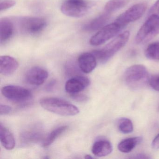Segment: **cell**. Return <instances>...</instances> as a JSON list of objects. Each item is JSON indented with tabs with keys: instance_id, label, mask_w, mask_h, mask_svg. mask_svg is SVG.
<instances>
[{
	"instance_id": "cell-7",
	"label": "cell",
	"mask_w": 159,
	"mask_h": 159,
	"mask_svg": "<svg viewBox=\"0 0 159 159\" xmlns=\"http://www.w3.org/2000/svg\"><path fill=\"white\" fill-rule=\"evenodd\" d=\"M147 8V4L144 2L134 4L119 16L115 22L122 28L139 19L146 11Z\"/></svg>"
},
{
	"instance_id": "cell-22",
	"label": "cell",
	"mask_w": 159,
	"mask_h": 159,
	"mask_svg": "<svg viewBox=\"0 0 159 159\" xmlns=\"http://www.w3.org/2000/svg\"><path fill=\"white\" fill-rule=\"evenodd\" d=\"M119 131L125 134L132 133L134 130V125L132 121L126 118H121L117 122Z\"/></svg>"
},
{
	"instance_id": "cell-2",
	"label": "cell",
	"mask_w": 159,
	"mask_h": 159,
	"mask_svg": "<svg viewBox=\"0 0 159 159\" xmlns=\"http://www.w3.org/2000/svg\"><path fill=\"white\" fill-rule=\"evenodd\" d=\"M130 35L129 31H124L118 35L104 48L101 50L94 51L93 53L96 57L97 60L101 63H106L125 46L129 40Z\"/></svg>"
},
{
	"instance_id": "cell-12",
	"label": "cell",
	"mask_w": 159,
	"mask_h": 159,
	"mask_svg": "<svg viewBox=\"0 0 159 159\" xmlns=\"http://www.w3.org/2000/svg\"><path fill=\"white\" fill-rule=\"evenodd\" d=\"M97 58L92 53H84L78 58V65L80 69L84 73H91L97 66Z\"/></svg>"
},
{
	"instance_id": "cell-25",
	"label": "cell",
	"mask_w": 159,
	"mask_h": 159,
	"mask_svg": "<svg viewBox=\"0 0 159 159\" xmlns=\"http://www.w3.org/2000/svg\"><path fill=\"white\" fill-rule=\"evenodd\" d=\"M16 4L15 0H3L0 2V11H5L14 6Z\"/></svg>"
},
{
	"instance_id": "cell-18",
	"label": "cell",
	"mask_w": 159,
	"mask_h": 159,
	"mask_svg": "<svg viewBox=\"0 0 159 159\" xmlns=\"http://www.w3.org/2000/svg\"><path fill=\"white\" fill-rule=\"evenodd\" d=\"M142 141L141 137L130 138L124 139L118 144V148L121 152L128 153L132 151Z\"/></svg>"
},
{
	"instance_id": "cell-29",
	"label": "cell",
	"mask_w": 159,
	"mask_h": 159,
	"mask_svg": "<svg viewBox=\"0 0 159 159\" xmlns=\"http://www.w3.org/2000/svg\"><path fill=\"white\" fill-rule=\"evenodd\" d=\"M57 84L56 80H52L45 86V89L47 92H52L54 89L55 86Z\"/></svg>"
},
{
	"instance_id": "cell-19",
	"label": "cell",
	"mask_w": 159,
	"mask_h": 159,
	"mask_svg": "<svg viewBox=\"0 0 159 159\" xmlns=\"http://www.w3.org/2000/svg\"><path fill=\"white\" fill-rule=\"evenodd\" d=\"M68 128V126L67 125H63L53 130L43 141V147L46 148L52 144L59 136L61 135L66 130H67Z\"/></svg>"
},
{
	"instance_id": "cell-15",
	"label": "cell",
	"mask_w": 159,
	"mask_h": 159,
	"mask_svg": "<svg viewBox=\"0 0 159 159\" xmlns=\"http://www.w3.org/2000/svg\"><path fill=\"white\" fill-rule=\"evenodd\" d=\"M13 24L8 18H2L0 20V42L1 44L9 40L14 33Z\"/></svg>"
},
{
	"instance_id": "cell-28",
	"label": "cell",
	"mask_w": 159,
	"mask_h": 159,
	"mask_svg": "<svg viewBox=\"0 0 159 159\" xmlns=\"http://www.w3.org/2000/svg\"><path fill=\"white\" fill-rule=\"evenodd\" d=\"M12 111L11 107L8 105H2L0 106V114L1 115H7L10 114Z\"/></svg>"
},
{
	"instance_id": "cell-20",
	"label": "cell",
	"mask_w": 159,
	"mask_h": 159,
	"mask_svg": "<svg viewBox=\"0 0 159 159\" xmlns=\"http://www.w3.org/2000/svg\"><path fill=\"white\" fill-rule=\"evenodd\" d=\"M128 2V0H110L105 5V12L111 14L123 8Z\"/></svg>"
},
{
	"instance_id": "cell-11",
	"label": "cell",
	"mask_w": 159,
	"mask_h": 159,
	"mask_svg": "<svg viewBox=\"0 0 159 159\" xmlns=\"http://www.w3.org/2000/svg\"><path fill=\"white\" fill-rule=\"evenodd\" d=\"M48 77V72L43 68L35 66L31 68L26 73L27 82L32 85L39 86L44 83Z\"/></svg>"
},
{
	"instance_id": "cell-23",
	"label": "cell",
	"mask_w": 159,
	"mask_h": 159,
	"mask_svg": "<svg viewBox=\"0 0 159 159\" xmlns=\"http://www.w3.org/2000/svg\"><path fill=\"white\" fill-rule=\"evenodd\" d=\"M22 138L24 139V141L27 142L30 141H37L40 139L41 134L38 132L32 131V132H28L24 133L22 135Z\"/></svg>"
},
{
	"instance_id": "cell-32",
	"label": "cell",
	"mask_w": 159,
	"mask_h": 159,
	"mask_svg": "<svg viewBox=\"0 0 159 159\" xmlns=\"http://www.w3.org/2000/svg\"><path fill=\"white\" fill-rule=\"evenodd\" d=\"M84 158H85V159H92L93 158V157H92V156H91L90 155H85V157Z\"/></svg>"
},
{
	"instance_id": "cell-30",
	"label": "cell",
	"mask_w": 159,
	"mask_h": 159,
	"mask_svg": "<svg viewBox=\"0 0 159 159\" xmlns=\"http://www.w3.org/2000/svg\"><path fill=\"white\" fill-rule=\"evenodd\" d=\"M152 146L154 149H159V134L154 138L152 143Z\"/></svg>"
},
{
	"instance_id": "cell-27",
	"label": "cell",
	"mask_w": 159,
	"mask_h": 159,
	"mask_svg": "<svg viewBox=\"0 0 159 159\" xmlns=\"http://www.w3.org/2000/svg\"><path fill=\"white\" fill-rule=\"evenodd\" d=\"M71 97L76 101L78 102H84L88 100V98L87 96L85 95L82 94L78 93L73 94H70Z\"/></svg>"
},
{
	"instance_id": "cell-26",
	"label": "cell",
	"mask_w": 159,
	"mask_h": 159,
	"mask_svg": "<svg viewBox=\"0 0 159 159\" xmlns=\"http://www.w3.org/2000/svg\"><path fill=\"white\" fill-rule=\"evenodd\" d=\"M154 15H159V0H157V1L150 9L148 13V17Z\"/></svg>"
},
{
	"instance_id": "cell-10",
	"label": "cell",
	"mask_w": 159,
	"mask_h": 159,
	"mask_svg": "<svg viewBox=\"0 0 159 159\" xmlns=\"http://www.w3.org/2000/svg\"><path fill=\"white\" fill-rule=\"evenodd\" d=\"M90 80L87 77L77 76L70 78L66 83L65 89L66 92L70 94L80 93L88 87Z\"/></svg>"
},
{
	"instance_id": "cell-21",
	"label": "cell",
	"mask_w": 159,
	"mask_h": 159,
	"mask_svg": "<svg viewBox=\"0 0 159 159\" xmlns=\"http://www.w3.org/2000/svg\"><path fill=\"white\" fill-rule=\"evenodd\" d=\"M146 57L152 60H159V41L150 44L145 50Z\"/></svg>"
},
{
	"instance_id": "cell-13",
	"label": "cell",
	"mask_w": 159,
	"mask_h": 159,
	"mask_svg": "<svg viewBox=\"0 0 159 159\" xmlns=\"http://www.w3.org/2000/svg\"><path fill=\"white\" fill-rule=\"evenodd\" d=\"M17 60L9 56H2L0 57V73L4 76L11 75L18 68Z\"/></svg>"
},
{
	"instance_id": "cell-4",
	"label": "cell",
	"mask_w": 159,
	"mask_h": 159,
	"mask_svg": "<svg viewBox=\"0 0 159 159\" xmlns=\"http://www.w3.org/2000/svg\"><path fill=\"white\" fill-rule=\"evenodd\" d=\"M159 34V16H150L137 33L136 43L139 44L147 43Z\"/></svg>"
},
{
	"instance_id": "cell-31",
	"label": "cell",
	"mask_w": 159,
	"mask_h": 159,
	"mask_svg": "<svg viewBox=\"0 0 159 159\" xmlns=\"http://www.w3.org/2000/svg\"><path fill=\"white\" fill-rule=\"evenodd\" d=\"M134 158H138V159H147V158H149V157H148L144 154H139L137 155Z\"/></svg>"
},
{
	"instance_id": "cell-6",
	"label": "cell",
	"mask_w": 159,
	"mask_h": 159,
	"mask_svg": "<svg viewBox=\"0 0 159 159\" xmlns=\"http://www.w3.org/2000/svg\"><path fill=\"white\" fill-rule=\"evenodd\" d=\"M2 95L8 100L17 103H27L32 98L31 92L21 86L7 85L2 89Z\"/></svg>"
},
{
	"instance_id": "cell-33",
	"label": "cell",
	"mask_w": 159,
	"mask_h": 159,
	"mask_svg": "<svg viewBox=\"0 0 159 159\" xmlns=\"http://www.w3.org/2000/svg\"><path fill=\"white\" fill-rule=\"evenodd\" d=\"M158 111H159V106H158Z\"/></svg>"
},
{
	"instance_id": "cell-3",
	"label": "cell",
	"mask_w": 159,
	"mask_h": 159,
	"mask_svg": "<svg viewBox=\"0 0 159 159\" xmlns=\"http://www.w3.org/2000/svg\"><path fill=\"white\" fill-rule=\"evenodd\" d=\"M149 78L147 69L141 65H134L129 67L124 74L125 83L132 88H138L146 83H148Z\"/></svg>"
},
{
	"instance_id": "cell-17",
	"label": "cell",
	"mask_w": 159,
	"mask_h": 159,
	"mask_svg": "<svg viewBox=\"0 0 159 159\" xmlns=\"http://www.w3.org/2000/svg\"><path fill=\"white\" fill-rule=\"evenodd\" d=\"M110 15V13L105 12L87 24L84 27V29L87 31H95L102 28L109 20Z\"/></svg>"
},
{
	"instance_id": "cell-16",
	"label": "cell",
	"mask_w": 159,
	"mask_h": 159,
	"mask_svg": "<svg viewBox=\"0 0 159 159\" xmlns=\"http://www.w3.org/2000/svg\"><path fill=\"white\" fill-rule=\"evenodd\" d=\"M0 140L2 146L6 149L11 150L14 148L16 145L14 137L2 123L0 124Z\"/></svg>"
},
{
	"instance_id": "cell-24",
	"label": "cell",
	"mask_w": 159,
	"mask_h": 159,
	"mask_svg": "<svg viewBox=\"0 0 159 159\" xmlns=\"http://www.w3.org/2000/svg\"><path fill=\"white\" fill-rule=\"evenodd\" d=\"M148 84L152 89L159 92V75H153L149 77Z\"/></svg>"
},
{
	"instance_id": "cell-14",
	"label": "cell",
	"mask_w": 159,
	"mask_h": 159,
	"mask_svg": "<svg viewBox=\"0 0 159 159\" xmlns=\"http://www.w3.org/2000/svg\"><path fill=\"white\" fill-rule=\"evenodd\" d=\"M92 151L93 154L97 157H105L112 152V145L108 140H98L94 143Z\"/></svg>"
},
{
	"instance_id": "cell-1",
	"label": "cell",
	"mask_w": 159,
	"mask_h": 159,
	"mask_svg": "<svg viewBox=\"0 0 159 159\" xmlns=\"http://www.w3.org/2000/svg\"><path fill=\"white\" fill-rule=\"evenodd\" d=\"M40 104L46 110L62 116H75L80 112V110L76 106L56 98H42L40 101Z\"/></svg>"
},
{
	"instance_id": "cell-8",
	"label": "cell",
	"mask_w": 159,
	"mask_h": 159,
	"mask_svg": "<svg viewBox=\"0 0 159 159\" xmlns=\"http://www.w3.org/2000/svg\"><path fill=\"white\" fill-rule=\"evenodd\" d=\"M121 29L120 26L115 22L105 26L91 38L90 44L93 46L104 44L116 36Z\"/></svg>"
},
{
	"instance_id": "cell-9",
	"label": "cell",
	"mask_w": 159,
	"mask_h": 159,
	"mask_svg": "<svg viewBox=\"0 0 159 159\" xmlns=\"http://www.w3.org/2000/svg\"><path fill=\"white\" fill-rule=\"evenodd\" d=\"M46 21L43 18L38 17H26L20 21V27L24 33L35 35L41 32L46 26Z\"/></svg>"
},
{
	"instance_id": "cell-5",
	"label": "cell",
	"mask_w": 159,
	"mask_h": 159,
	"mask_svg": "<svg viewBox=\"0 0 159 159\" xmlns=\"http://www.w3.org/2000/svg\"><path fill=\"white\" fill-rule=\"evenodd\" d=\"M89 10V4L84 0H66L61 7L64 15L74 18L84 16Z\"/></svg>"
}]
</instances>
